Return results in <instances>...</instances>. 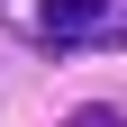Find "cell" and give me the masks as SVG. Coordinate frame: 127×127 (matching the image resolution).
<instances>
[{
    "label": "cell",
    "instance_id": "1",
    "mask_svg": "<svg viewBox=\"0 0 127 127\" xmlns=\"http://www.w3.org/2000/svg\"><path fill=\"white\" fill-rule=\"evenodd\" d=\"M109 27H118V0H36V36L55 45V55H73V45H100Z\"/></svg>",
    "mask_w": 127,
    "mask_h": 127
},
{
    "label": "cell",
    "instance_id": "2",
    "mask_svg": "<svg viewBox=\"0 0 127 127\" xmlns=\"http://www.w3.org/2000/svg\"><path fill=\"white\" fill-rule=\"evenodd\" d=\"M64 127H127V118H118V109H109V100H91V109H73V118H64Z\"/></svg>",
    "mask_w": 127,
    "mask_h": 127
},
{
    "label": "cell",
    "instance_id": "3",
    "mask_svg": "<svg viewBox=\"0 0 127 127\" xmlns=\"http://www.w3.org/2000/svg\"><path fill=\"white\" fill-rule=\"evenodd\" d=\"M118 36H127V9H118Z\"/></svg>",
    "mask_w": 127,
    "mask_h": 127
}]
</instances>
